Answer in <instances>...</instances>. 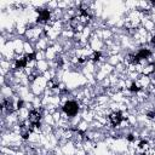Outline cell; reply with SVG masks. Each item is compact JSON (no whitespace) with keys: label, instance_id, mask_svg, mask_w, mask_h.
I'll list each match as a JSON object with an SVG mask.
<instances>
[{"label":"cell","instance_id":"cell-1","mask_svg":"<svg viewBox=\"0 0 155 155\" xmlns=\"http://www.w3.org/2000/svg\"><path fill=\"white\" fill-rule=\"evenodd\" d=\"M62 110L68 118H74V116H76L78 113L80 111V104L74 100H69V101L64 102Z\"/></svg>","mask_w":155,"mask_h":155},{"label":"cell","instance_id":"cell-2","mask_svg":"<svg viewBox=\"0 0 155 155\" xmlns=\"http://www.w3.org/2000/svg\"><path fill=\"white\" fill-rule=\"evenodd\" d=\"M35 12L38 13L36 16V23H40V24H46L51 21V11L49 9H44V7H40V9H36Z\"/></svg>","mask_w":155,"mask_h":155},{"label":"cell","instance_id":"cell-3","mask_svg":"<svg viewBox=\"0 0 155 155\" xmlns=\"http://www.w3.org/2000/svg\"><path fill=\"white\" fill-rule=\"evenodd\" d=\"M126 120V116L124 115V113L121 110H116V111H113L109 114L108 116V121L109 124L113 126V127H116L119 126L121 123H124Z\"/></svg>","mask_w":155,"mask_h":155},{"label":"cell","instance_id":"cell-4","mask_svg":"<svg viewBox=\"0 0 155 155\" xmlns=\"http://www.w3.org/2000/svg\"><path fill=\"white\" fill-rule=\"evenodd\" d=\"M28 61H27V58L24 56H21V57H17L15 58V63H13V68L16 70H22L24 68H27L28 66Z\"/></svg>","mask_w":155,"mask_h":155},{"label":"cell","instance_id":"cell-5","mask_svg":"<svg viewBox=\"0 0 155 155\" xmlns=\"http://www.w3.org/2000/svg\"><path fill=\"white\" fill-rule=\"evenodd\" d=\"M136 55L140 57L141 61H143V60H148V58H150L151 55H153V52H151V50L148 49V47H142V49H140V50L137 51V53H136Z\"/></svg>","mask_w":155,"mask_h":155},{"label":"cell","instance_id":"cell-6","mask_svg":"<svg viewBox=\"0 0 155 155\" xmlns=\"http://www.w3.org/2000/svg\"><path fill=\"white\" fill-rule=\"evenodd\" d=\"M127 62H128L132 67H137V66H140L141 60H140V57L136 55V53H130V55L127 56Z\"/></svg>","mask_w":155,"mask_h":155},{"label":"cell","instance_id":"cell-7","mask_svg":"<svg viewBox=\"0 0 155 155\" xmlns=\"http://www.w3.org/2000/svg\"><path fill=\"white\" fill-rule=\"evenodd\" d=\"M127 90H128L131 93H140V92L143 90V86H142L140 83H137V81H133V83H131V85L127 87Z\"/></svg>","mask_w":155,"mask_h":155},{"label":"cell","instance_id":"cell-8","mask_svg":"<svg viewBox=\"0 0 155 155\" xmlns=\"http://www.w3.org/2000/svg\"><path fill=\"white\" fill-rule=\"evenodd\" d=\"M90 60H91L92 62H94V63L100 62V61L102 60V52H101V51H93L92 55L90 56Z\"/></svg>","mask_w":155,"mask_h":155},{"label":"cell","instance_id":"cell-9","mask_svg":"<svg viewBox=\"0 0 155 155\" xmlns=\"http://www.w3.org/2000/svg\"><path fill=\"white\" fill-rule=\"evenodd\" d=\"M138 149H141V150H147L148 148H149V142L147 141V140H142V141H140L138 142Z\"/></svg>","mask_w":155,"mask_h":155},{"label":"cell","instance_id":"cell-10","mask_svg":"<svg viewBox=\"0 0 155 155\" xmlns=\"http://www.w3.org/2000/svg\"><path fill=\"white\" fill-rule=\"evenodd\" d=\"M24 57L27 58V61L30 63V62H33V61H35L36 60V52H28V53H26L24 55Z\"/></svg>","mask_w":155,"mask_h":155},{"label":"cell","instance_id":"cell-11","mask_svg":"<svg viewBox=\"0 0 155 155\" xmlns=\"http://www.w3.org/2000/svg\"><path fill=\"white\" fill-rule=\"evenodd\" d=\"M24 106H26V103H24V101H23L22 98L17 100V102H16V104H15V107H16V110H22V109L24 108Z\"/></svg>","mask_w":155,"mask_h":155},{"label":"cell","instance_id":"cell-12","mask_svg":"<svg viewBox=\"0 0 155 155\" xmlns=\"http://www.w3.org/2000/svg\"><path fill=\"white\" fill-rule=\"evenodd\" d=\"M145 116L149 120H155V110H148L145 113Z\"/></svg>","mask_w":155,"mask_h":155},{"label":"cell","instance_id":"cell-13","mask_svg":"<svg viewBox=\"0 0 155 155\" xmlns=\"http://www.w3.org/2000/svg\"><path fill=\"white\" fill-rule=\"evenodd\" d=\"M126 141H127L128 143H133V142H136V134H133V133H128V134L126 136Z\"/></svg>","mask_w":155,"mask_h":155},{"label":"cell","instance_id":"cell-14","mask_svg":"<svg viewBox=\"0 0 155 155\" xmlns=\"http://www.w3.org/2000/svg\"><path fill=\"white\" fill-rule=\"evenodd\" d=\"M56 64H57L58 68H62L63 64H64V60L62 57H56Z\"/></svg>","mask_w":155,"mask_h":155},{"label":"cell","instance_id":"cell-15","mask_svg":"<svg viewBox=\"0 0 155 155\" xmlns=\"http://www.w3.org/2000/svg\"><path fill=\"white\" fill-rule=\"evenodd\" d=\"M150 44H151V46L153 47H155V34H151V36H150Z\"/></svg>","mask_w":155,"mask_h":155},{"label":"cell","instance_id":"cell-16","mask_svg":"<svg viewBox=\"0 0 155 155\" xmlns=\"http://www.w3.org/2000/svg\"><path fill=\"white\" fill-rule=\"evenodd\" d=\"M154 91H155V85H154Z\"/></svg>","mask_w":155,"mask_h":155}]
</instances>
